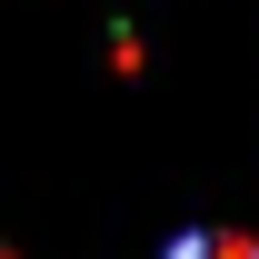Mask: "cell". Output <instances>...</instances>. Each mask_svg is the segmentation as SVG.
<instances>
[{"mask_svg":"<svg viewBox=\"0 0 259 259\" xmlns=\"http://www.w3.org/2000/svg\"><path fill=\"white\" fill-rule=\"evenodd\" d=\"M169 259H259V239H239V229H190Z\"/></svg>","mask_w":259,"mask_h":259,"instance_id":"1","label":"cell"}]
</instances>
